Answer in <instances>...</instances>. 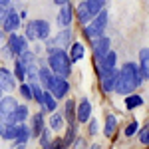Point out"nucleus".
Returning a JSON list of instances; mask_svg holds the SVG:
<instances>
[{"label": "nucleus", "mask_w": 149, "mask_h": 149, "mask_svg": "<svg viewBox=\"0 0 149 149\" xmlns=\"http://www.w3.org/2000/svg\"><path fill=\"white\" fill-rule=\"evenodd\" d=\"M115 64H117V54L109 50V52L102 58V62H100L97 66H100V70H113Z\"/></svg>", "instance_id": "f3484780"}, {"label": "nucleus", "mask_w": 149, "mask_h": 149, "mask_svg": "<svg viewBox=\"0 0 149 149\" xmlns=\"http://www.w3.org/2000/svg\"><path fill=\"white\" fill-rule=\"evenodd\" d=\"M105 8V0H81V4L76 8V16L80 24H90L100 14V12Z\"/></svg>", "instance_id": "7ed1b4c3"}, {"label": "nucleus", "mask_w": 149, "mask_h": 149, "mask_svg": "<svg viewBox=\"0 0 149 149\" xmlns=\"http://www.w3.org/2000/svg\"><path fill=\"white\" fill-rule=\"evenodd\" d=\"M143 74L139 70V64L133 62H127L123 68L119 70L117 74V84H115V92L119 95H127V93H133V90H137L139 86L143 84Z\"/></svg>", "instance_id": "f257e3e1"}, {"label": "nucleus", "mask_w": 149, "mask_h": 149, "mask_svg": "<svg viewBox=\"0 0 149 149\" xmlns=\"http://www.w3.org/2000/svg\"><path fill=\"white\" fill-rule=\"evenodd\" d=\"M109 46H111V40L107 38V36H97L95 40H92V52H93V58H95V62L100 64L102 62V58L109 52Z\"/></svg>", "instance_id": "6e6552de"}, {"label": "nucleus", "mask_w": 149, "mask_h": 149, "mask_svg": "<svg viewBox=\"0 0 149 149\" xmlns=\"http://www.w3.org/2000/svg\"><path fill=\"white\" fill-rule=\"evenodd\" d=\"M0 97H2V90H0Z\"/></svg>", "instance_id": "de8ad7c7"}, {"label": "nucleus", "mask_w": 149, "mask_h": 149, "mask_svg": "<svg viewBox=\"0 0 149 149\" xmlns=\"http://www.w3.org/2000/svg\"><path fill=\"white\" fill-rule=\"evenodd\" d=\"M139 70H141L143 78L149 80V48H143L139 52Z\"/></svg>", "instance_id": "dca6fc26"}, {"label": "nucleus", "mask_w": 149, "mask_h": 149, "mask_svg": "<svg viewBox=\"0 0 149 149\" xmlns=\"http://www.w3.org/2000/svg\"><path fill=\"white\" fill-rule=\"evenodd\" d=\"M48 68L52 70L54 76L68 78L72 74V58L64 48L50 46V50H48Z\"/></svg>", "instance_id": "f03ea898"}, {"label": "nucleus", "mask_w": 149, "mask_h": 149, "mask_svg": "<svg viewBox=\"0 0 149 149\" xmlns=\"http://www.w3.org/2000/svg\"><path fill=\"white\" fill-rule=\"evenodd\" d=\"M36 24H38V40L42 42L50 40V24L46 20H36Z\"/></svg>", "instance_id": "393cba45"}, {"label": "nucleus", "mask_w": 149, "mask_h": 149, "mask_svg": "<svg viewBox=\"0 0 149 149\" xmlns=\"http://www.w3.org/2000/svg\"><path fill=\"white\" fill-rule=\"evenodd\" d=\"M56 107H58V100L46 90V92H44V103H42V109L52 113V111H56Z\"/></svg>", "instance_id": "412c9836"}, {"label": "nucleus", "mask_w": 149, "mask_h": 149, "mask_svg": "<svg viewBox=\"0 0 149 149\" xmlns=\"http://www.w3.org/2000/svg\"><path fill=\"white\" fill-rule=\"evenodd\" d=\"M76 119L80 123H86L92 119V103L88 97H81V102L78 103V109H76Z\"/></svg>", "instance_id": "f8f14e48"}, {"label": "nucleus", "mask_w": 149, "mask_h": 149, "mask_svg": "<svg viewBox=\"0 0 149 149\" xmlns=\"http://www.w3.org/2000/svg\"><path fill=\"white\" fill-rule=\"evenodd\" d=\"M88 131H90V135H97V133H100V123H97V119H90Z\"/></svg>", "instance_id": "f704fd0d"}, {"label": "nucleus", "mask_w": 149, "mask_h": 149, "mask_svg": "<svg viewBox=\"0 0 149 149\" xmlns=\"http://www.w3.org/2000/svg\"><path fill=\"white\" fill-rule=\"evenodd\" d=\"M20 93H22L24 100H34V97H32V88H30V81H28V84H24V81H22V86H20Z\"/></svg>", "instance_id": "72a5a7b5"}, {"label": "nucleus", "mask_w": 149, "mask_h": 149, "mask_svg": "<svg viewBox=\"0 0 149 149\" xmlns=\"http://www.w3.org/2000/svg\"><path fill=\"white\" fill-rule=\"evenodd\" d=\"M90 149H102V145H97V143H95V145H92Z\"/></svg>", "instance_id": "37998d69"}, {"label": "nucleus", "mask_w": 149, "mask_h": 149, "mask_svg": "<svg viewBox=\"0 0 149 149\" xmlns=\"http://www.w3.org/2000/svg\"><path fill=\"white\" fill-rule=\"evenodd\" d=\"M107 20H109V16H107L105 8H103V10L93 18L92 22L84 26V36H86L88 40H95V38H97V36H102L103 30L107 28Z\"/></svg>", "instance_id": "20e7f679"}, {"label": "nucleus", "mask_w": 149, "mask_h": 149, "mask_svg": "<svg viewBox=\"0 0 149 149\" xmlns=\"http://www.w3.org/2000/svg\"><path fill=\"white\" fill-rule=\"evenodd\" d=\"M16 107H18V102H16L12 95L0 97V119H2L4 123H14Z\"/></svg>", "instance_id": "39448f33"}, {"label": "nucleus", "mask_w": 149, "mask_h": 149, "mask_svg": "<svg viewBox=\"0 0 149 149\" xmlns=\"http://www.w3.org/2000/svg\"><path fill=\"white\" fill-rule=\"evenodd\" d=\"M14 88H16V76L10 70L0 68V90L2 92H12Z\"/></svg>", "instance_id": "4468645a"}, {"label": "nucleus", "mask_w": 149, "mask_h": 149, "mask_svg": "<svg viewBox=\"0 0 149 149\" xmlns=\"http://www.w3.org/2000/svg\"><path fill=\"white\" fill-rule=\"evenodd\" d=\"M4 36H6V32H4V28H0V42L4 40Z\"/></svg>", "instance_id": "79ce46f5"}, {"label": "nucleus", "mask_w": 149, "mask_h": 149, "mask_svg": "<svg viewBox=\"0 0 149 149\" xmlns=\"http://www.w3.org/2000/svg\"><path fill=\"white\" fill-rule=\"evenodd\" d=\"M139 105H143V97L137 93H127L125 95V107L127 109H135Z\"/></svg>", "instance_id": "bb28decb"}, {"label": "nucleus", "mask_w": 149, "mask_h": 149, "mask_svg": "<svg viewBox=\"0 0 149 149\" xmlns=\"http://www.w3.org/2000/svg\"><path fill=\"white\" fill-rule=\"evenodd\" d=\"M32 137V127L24 125V123H20V131H18V137L14 139L16 141V145H24L28 139Z\"/></svg>", "instance_id": "5701e85b"}, {"label": "nucleus", "mask_w": 149, "mask_h": 149, "mask_svg": "<svg viewBox=\"0 0 149 149\" xmlns=\"http://www.w3.org/2000/svg\"><path fill=\"white\" fill-rule=\"evenodd\" d=\"M72 18H74V8L72 4H64L60 6V12H58V26L60 28H70L72 26Z\"/></svg>", "instance_id": "ddd939ff"}, {"label": "nucleus", "mask_w": 149, "mask_h": 149, "mask_svg": "<svg viewBox=\"0 0 149 149\" xmlns=\"http://www.w3.org/2000/svg\"><path fill=\"white\" fill-rule=\"evenodd\" d=\"M6 46L10 48V52H12V56H22L24 52L28 50V38L26 36H20V34H16V32H12L10 36H8V42H6Z\"/></svg>", "instance_id": "0eeeda50"}, {"label": "nucleus", "mask_w": 149, "mask_h": 149, "mask_svg": "<svg viewBox=\"0 0 149 149\" xmlns=\"http://www.w3.org/2000/svg\"><path fill=\"white\" fill-rule=\"evenodd\" d=\"M0 4H10V0H0Z\"/></svg>", "instance_id": "c03bdc74"}, {"label": "nucleus", "mask_w": 149, "mask_h": 149, "mask_svg": "<svg viewBox=\"0 0 149 149\" xmlns=\"http://www.w3.org/2000/svg\"><path fill=\"white\" fill-rule=\"evenodd\" d=\"M84 46H81L80 42H74L72 44V48H70V58H72V62H78V60H81L84 58Z\"/></svg>", "instance_id": "c85d7f7f"}, {"label": "nucleus", "mask_w": 149, "mask_h": 149, "mask_svg": "<svg viewBox=\"0 0 149 149\" xmlns=\"http://www.w3.org/2000/svg\"><path fill=\"white\" fill-rule=\"evenodd\" d=\"M72 147H74V149H88V143H86V139H84V137H76V139H74V143H72Z\"/></svg>", "instance_id": "4c0bfd02"}, {"label": "nucleus", "mask_w": 149, "mask_h": 149, "mask_svg": "<svg viewBox=\"0 0 149 149\" xmlns=\"http://www.w3.org/2000/svg\"><path fill=\"white\" fill-rule=\"evenodd\" d=\"M48 46H54V48H70L72 44V28H62V32L58 36H54L52 40H46Z\"/></svg>", "instance_id": "9d476101"}, {"label": "nucleus", "mask_w": 149, "mask_h": 149, "mask_svg": "<svg viewBox=\"0 0 149 149\" xmlns=\"http://www.w3.org/2000/svg\"><path fill=\"white\" fill-rule=\"evenodd\" d=\"M20 20H22V16H20L18 12L12 8V10L8 12V16L4 18V22H2V28H4V32H8V34L16 32V30L20 28Z\"/></svg>", "instance_id": "9b49d317"}, {"label": "nucleus", "mask_w": 149, "mask_h": 149, "mask_svg": "<svg viewBox=\"0 0 149 149\" xmlns=\"http://www.w3.org/2000/svg\"><path fill=\"white\" fill-rule=\"evenodd\" d=\"M48 92L52 93L56 100H64L70 92V81L68 78H62V76H54L50 86H48Z\"/></svg>", "instance_id": "423d86ee"}, {"label": "nucleus", "mask_w": 149, "mask_h": 149, "mask_svg": "<svg viewBox=\"0 0 149 149\" xmlns=\"http://www.w3.org/2000/svg\"><path fill=\"white\" fill-rule=\"evenodd\" d=\"M52 78H54V74H52V70L48 68V66H46V68H40V72H38V81H40L42 88H46V90H48V86H50Z\"/></svg>", "instance_id": "aec40b11"}, {"label": "nucleus", "mask_w": 149, "mask_h": 149, "mask_svg": "<svg viewBox=\"0 0 149 149\" xmlns=\"http://www.w3.org/2000/svg\"><path fill=\"white\" fill-rule=\"evenodd\" d=\"M40 145H42V149H50V145H52V137H50V131H48L46 127L40 133Z\"/></svg>", "instance_id": "2f4dec72"}, {"label": "nucleus", "mask_w": 149, "mask_h": 149, "mask_svg": "<svg viewBox=\"0 0 149 149\" xmlns=\"http://www.w3.org/2000/svg\"><path fill=\"white\" fill-rule=\"evenodd\" d=\"M12 10V6L10 4H0V24L4 22V18L8 16V12Z\"/></svg>", "instance_id": "e433bc0d"}, {"label": "nucleus", "mask_w": 149, "mask_h": 149, "mask_svg": "<svg viewBox=\"0 0 149 149\" xmlns=\"http://www.w3.org/2000/svg\"><path fill=\"white\" fill-rule=\"evenodd\" d=\"M2 127H4V121L0 119V133H2Z\"/></svg>", "instance_id": "a18cd8bd"}, {"label": "nucleus", "mask_w": 149, "mask_h": 149, "mask_svg": "<svg viewBox=\"0 0 149 149\" xmlns=\"http://www.w3.org/2000/svg\"><path fill=\"white\" fill-rule=\"evenodd\" d=\"M14 76H16V80H20V81H26V78H28L26 64L22 62V58H16V62H14Z\"/></svg>", "instance_id": "4be33fe9"}, {"label": "nucleus", "mask_w": 149, "mask_h": 149, "mask_svg": "<svg viewBox=\"0 0 149 149\" xmlns=\"http://www.w3.org/2000/svg\"><path fill=\"white\" fill-rule=\"evenodd\" d=\"M30 88H32V97H34V102H38L42 105V103H44V90H42L40 81H30Z\"/></svg>", "instance_id": "cd10ccee"}, {"label": "nucleus", "mask_w": 149, "mask_h": 149, "mask_svg": "<svg viewBox=\"0 0 149 149\" xmlns=\"http://www.w3.org/2000/svg\"><path fill=\"white\" fill-rule=\"evenodd\" d=\"M76 131H78V129H76V125H74V123H72V125H70V129H68V133H66V137H64V143H66L68 147L74 143V139L78 137V135H76Z\"/></svg>", "instance_id": "473e14b6"}, {"label": "nucleus", "mask_w": 149, "mask_h": 149, "mask_svg": "<svg viewBox=\"0 0 149 149\" xmlns=\"http://www.w3.org/2000/svg\"><path fill=\"white\" fill-rule=\"evenodd\" d=\"M50 149H68V145L64 143V139H54L52 145H50Z\"/></svg>", "instance_id": "ea45409f"}, {"label": "nucleus", "mask_w": 149, "mask_h": 149, "mask_svg": "<svg viewBox=\"0 0 149 149\" xmlns=\"http://www.w3.org/2000/svg\"><path fill=\"white\" fill-rule=\"evenodd\" d=\"M52 2H54L56 6H64V4H68L70 0H52Z\"/></svg>", "instance_id": "a19ab883"}, {"label": "nucleus", "mask_w": 149, "mask_h": 149, "mask_svg": "<svg viewBox=\"0 0 149 149\" xmlns=\"http://www.w3.org/2000/svg\"><path fill=\"white\" fill-rule=\"evenodd\" d=\"M24 36H26L28 40H38V24H36V20H32V22L26 24V32H24Z\"/></svg>", "instance_id": "7c9ffc66"}, {"label": "nucleus", "mask_w": 149, "mask_h": 149, "mask_svg": "<svg viewBox=\"0 0 149 149\" xmlns=\"http://www.w3.org/2000/svg\"><path fill=\"white\" fill-rule=\"evenodd\" d=\"M117 70H100V86L103 92H115V84H117Z\"/></svg>", "instance_id": "1a4fd4ad"}, {"label": "nucleus", "mask_w": 149, "mask_h": 149, "mask_svg": "<svg viewBox=\"0 0 149 149\" xmlns=\"http://www.w3.org/2000/svg\"><path fill=\"white\" fill-rule=\"evenodd\" d=\"M76 109H78V103L74 102V100H68L66 102V109H64V117L68 119L70 123H76L78 119H76Z\"/></svg>", "instance_id": "6ab92c4d"}, {"label": "nucleus", "mask_w": 149, "mask_h": 149, "mask_svg": "<svg viewBox=\"0 0 149 149\" xmlns=\"http://www.w3.org/2000/svg\"><path fill=\"white\" fill-rule=\"evenodd\" d=\"M139 141L143 145H149V127H145L143 131H139Z\"/></svg>", "instance_id": "58836bf2"}, {"label": "nucleus", "mask_w": 149, "mask_h": 149, "mask_svg": "<svg viewBox=\"0 0 149 149\" xmlns=\"http://www.w3.org/2000/svg\"><path fill=\"white\" fill-rule=\"evenodd\" d=\"M115 127H117V117L113 113H109L105 117V127H103V133L107 135V137H111L115 133Z\"/></svg>", "instance_id": "a878e982"}, {"label": "nucleus", "mask_w": 149, "mask_h": 149, "mask_svg": "<svg viewBox=\"0 0 149 149\" xmlns=\"http://www.w3.org/2000/svg\"><path fill=\"white\" fill-rule=\"evenodd\" d=\"M16 149H24V145H16Z\"/></svg>", "instance_id": "49530a36"}, {"label": "nucleus", "mask_w": 149, "mask_h": 149, "mask_svg": "<svg viewBox=\"0 0 149 149\" xmlns=\"http://www.w3.org/2000/svg\"><path fill=\"white\" fill-rule=\"evenodd\" d=\"M18 131H20V123H4L0 137L8 139V141H14V139L18 137Z\"/></svg>", "instance_id": "2eb2a0df"}, {"label": "nucleus", "mask_w": 149, "mask_h": 149, "mask_svg": "<svg viewBox=\"0 0 149 149\" xmlns=\"http://www.w3.org/2000/svg\"><path fill=\"white\" fill-rule=\"evenodd\" d=\"M50 127H52L54 131H60V129L64 127V117L60 113H56V111H52V115H50Z\"/></svg>", "instance_id": "c756f323"}, {"label": "nucleus", "mask_w": 149, "mask_h": 149, "mask_svg": "<svg viewBox=\"0 0 149 149\" xmlns=\"http://www.w3.org/2000/svg\"><path fill=\"white\" fill-rule=\"evenodd\" d=\"M42 131H44V111H38L32 119V137H40Z\"/></svg>", "instance_id": "a211bd4d"}, {"label": "nucleus", "mask_w": 149, "mask_h": 149, "mask_svg": "<svg viewBox=\"0 0 149 149\" xmlns=\"http://www.w3.org/2000/svg\"><path fill=\"white\" fill-rule=\"evenodd\" d=\"M137 129H139V123H137V121H131V123L125 127V135H127V137H131L133 133H137Z\"/></svg>", "instance_id": "c9c22d12"}, {"label": "nucleus", "mask_w": 149, "mask_h": 149, "mask_svg": "<svg viewBox=\"0 0 149 149\" xmlns=\"http://www.w3.org/2000/svg\"><path fill=\"white\" fill-rule=\"evenodd\" d=\"M30 117V109H28V105H20L18 103V107H16V113H14V123H24L26 119Z\"/></svg>", "instance_id": "b1692460"}]
</instances>
